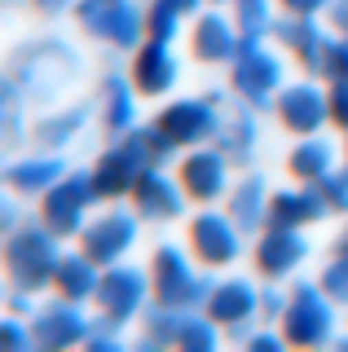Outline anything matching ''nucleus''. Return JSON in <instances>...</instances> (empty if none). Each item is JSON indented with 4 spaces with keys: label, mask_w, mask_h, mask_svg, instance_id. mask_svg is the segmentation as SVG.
Returning <instances> with one entry per match:
<instances>
[{
    "label": "nucleus",
    "mask_w": 348,
    "mask_h": 352,
    "mask_svg": "<svg viewBox=\"0 0 348 352\" xmlns=\"http://www.w3.org/2000/svg\"><path fill=\"white\" fill-rule=\"evenodd\" d=\"M199 242H203V251H208V256H230V234H225V225L221 220H203L199 225Z\"/></svg>",
    "instance_id": "1"
},
{
    "label": "nucleus",
    "mask_w": 348,
    "mask_h": 352,
    "mask_svg": "<svg viewBox=\"0 0 348 352\" xmlns=\"http://www.w3.org/2000/svg\"><path fill=\"white\" fill-rule=\"evenodd\" d=\"M124 238H128V220H111V225H102L93 234V256H111V251H119Z\"/></svg>",
    "instance_id": "2"
},
{
    "label": "nucleus",
    "mask_w": 348,
    "mask_h": 352,
    "mask_svg": "<svg viewBox=\"0 0 348 352\" xmlns=\"http://www.w3.org/2000/svg\"><path fill=\"white\" fill-rule=\"evenodd\" d=\"M287 119L300 124V128H309L313 119H318V97H313V93H291L287 97Z\"/></svg>",
    "instance_id": "3"
},
{
    "label": "nucleus",
    "mask_w": 348,
    "mask_h": 352,
    "mask_svg": "<svg viewBox=\"0 0 348 352\" xmlns=\"http://www.w3.org/2000/svg\"><path fill=\"white\" fill-rule=\"evenodd\" d=\"M313 326H322V308H313V295H304L300 308H296V322H291V335H296V339H309Z\"/></svg>",
    "instance_id": "4"
},
{
    "label": "nucleus",
    "mask_w": 348,
    "mask_h": 352,
    "mask_svg": "<svg viewBox=\"0 0 348 352\" xmlns=\"http://www.w3.org/2000/svg\"><path fill=\"white\" fill-rule=\"evenodd\" d=\"M216 172H221V168H216L212 159H194V163H190V185H194L199 194H208V190H216V181H221Z\"/></svg>",
    "instance_id": "5"
},
{
    "label": "nucleus",
    "mask_w": 348,
    "mask_h": 352,
    "mask_svg": "<svg viewBox=\"0 0 348 352\" xmlns=\"http://www.w3.org/2000/svg\"><path fill=\"white\" fill-rule=\"evenodd\" d=\"M75 207H80V190H62L53 198V225H75Z\"/></svg>",
    "instance_id": "6"
},
{
    "label": "nucleus",
    "mask_w": 348,
    "mask_h": 352,
    "mask_svg": "<svg viewBox=\"0 0 348 352\" xmlns=\"http://www.w3.org/2000/svg\"><path fill=\"white\" fill-rule=\"evenodd\" d=\"M291 260H296V242H291V238H274V242H269V251H265V264H269V269L291 264Z\"/></svg>",
    "instance_id": "7"
},
{
    "label": "nucleus",
    "mask_w": 348,
    "mask_h": 352,
    "mask_svg": "<svg viewBox=\"0 0 348 352\" xmlns=\"http://www.w3.org/2000/svg\"><path fill=\"white\" fill-rule=\"evenodd\" d=\"M269 80H274V66H269V62H252V66H243V84L265 88Z\"/></svg>",
    "instance_id": "8"
},
{
    "label": "nucleus",
    "mask_w": 348,
    "mask_h": 352,
    "mask_svg": "<svg viewBox=\"0 0 348 352\" xmlns=\"http://www.w3.org/2000/svg\"><path fill=\"white\" fill-rule=\"evenodd\" d=\"M225 49H230V40H225V27L208 22V27H203V53H225Z\"/></svg>",
    "instance_id": "9"
},
{
    "label": "nucleus",
    "mask_w": 348,
    "mask_h": 352,
    "mask_svg": "<svg viewBox=\"0 0 348 352\" xmlns=\"http://www.w3.org/2000/svg\"><path fill=\"white\" fill-rule=\"evenodd\" d=\"M106 295H111V304H119V308H124V304L137 295V282H133V278H115L111 286H106Z\"/></svg>",
    "instance_id": "10"
},
{
    "label": "nucleus",
    "mask_w": 348,
    "mask_h": 352,
    "mask_svg": "<svg viewBox=\"0 0 348 352\" xmlns=\"http://www.w3.org/2000/svg\"><path fill=\"white\" fill-rule=\"evenodd\" d=\"M159 84H163V58L150 53V58H146V88H159Z\"/></svg>",
    "instance_id": "11"
},
{
    "label": "nucleus",
    "mask_w": 348,
    "mask_h": 352,
    "mask_svg": "<svg viewBox=\"0 0 348 352\" xmlns=\"http://www.w3.org/2000/svg\"><path fill=\"white\" fill-rule=\"evenodd\" d=\"M243 304H247V291H225L216 308H221V313H234V308H243Z\"/></svg>",
    "instance_id": "12"
},
{
    "label": "nucleus",
    "mask_w": 348,
    "mask_h": 352,
    "mask_svg": "<svg viewBox=\"0 0 348 352\" xmlns=\"http://www.w3.org/2000/svg\"><path fill=\"white\" fill-rule=\"evenodd\" d=\"M84 286H89V282H84V269L71 264V269H67V291H84Z\"/></svg>",
    "instance_id": "13"
},
{
    "label": "nucleus",
    "mask_w": 348,
    "mask_h": 352,
    "mask_svg": "<svg viewBox=\"0 0 348 352\" xmlns=\"http://www.w3.org/2000/svg\"><path fill=\"white\" fill-rule=\"evenodd\" d=\"M340 119H348V93H340Z\"/></svg>",
    "instance_id": "14"
},
{
    "label": "nucleus",
    "mask_w": 348,
    "mask_h": 352,
    "mask_svg": "<svg viewBox=\"0 0 348 352\" xmlns=\"http://www.w3.org/2000/svg\"><path fill=\"white\" fill-rule=\"evenodd\" d=\"M291 5H300V9H304V5H313V0H291Z\"/></svg>",
    "instance_id": "15"
},
{
    "label": "nucleus",
    "mask_w": 348,
    "mask_h": 352,
    "mask_svg": "<svg viewBox=\"0 0 348 352\" xmlns=\"http://www.w3.org/2000/svg\"><path fill=\"white\" fill-rule=\"evenodd\" d=\"M45 5H58V0H45Z\"/></svg>",
    "instance_id": "16"
}]
</instances>
